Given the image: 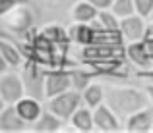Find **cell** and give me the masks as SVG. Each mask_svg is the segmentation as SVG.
<instances>
[{
  "mask_svg": "<svg viewBox=\"0 0 153 133\" xmlns=\"http://www.w3.org/2000/svg\"><path fill=\"white\" fill-rule=\"evenodd\" d=\"M70 35H72L74 41H78L82 44H89V41H91V27L89 25H76V27H72Z\"/></svg>",
  "mask_w": 153,
  "mask_h": 133,
  "instance_id": "obj_18",
  "label": "cell"
},
{
  "mask_svg": "<svg viewBox=\"0 0 153 133\" xmlns=\"http://www.w3.org/2000/svg\"><path fill=\"white\" fill-rule=\"evenodd\" d=\"M132 2H134L136 10H138V14L142 18L149 15V12L153 10V0H132Z\"/></svg>",
  "mask_w": 153,
  "mask_h": 133,
  "instance_id": "obj_22",
  "label": "cell"
},
{
  "mask_svg": "<svg viewBox=\"0 0 153 133\" xmlns=\"http://www.w3.org/2000/svg\"><path fill=\"white\" fill-rule=\"evenodd\" d=\"M91 6H97V8H108L112 4V0H87Z\"/></svg>",
  "mask_w": 153,
  "mask_h": 133,
  "instance_id": "obj_25",
  "label": "cell"
},
{
  "mask_svg": "<svg viewBox=\"0 0 153 133\" xmlns=\"http://www.w3.org/2000/svg\"><path fill=\"white\" fill-rule=\"evenodd\" d=\"M95 15H97L95 6H91L89 2H82L74 8V19H78V21L85 23V21H89V19H95Z\"/></svg>",
  "mask_w": 153,
  "mask_h": 133,
  "instance_id": "obj_16",
  "label": "cell"
},
{
  "mask_svg": "<svg viewBox=\"0 0 153 133\" xmlns=\"http://www.w3.org/2000/svg\"><path fill=\"white\" fill-rule=\"evenodd\" d=\"M10 15L6 18V25L10 27L12 31H27L31 27V23H33V14H31V10L27 6H12L10 10Z\"/></svg>",
  "mask_w": 153,
  "mask_h": 133,
  "instance_id": "obj_3",
  "label": "cell"
},
{
  "mask_svg": "<svg viewBox=\"0 0 153 133\" xmlns=\"http://www.w3.org/2000/svg\"><path fill=\"white\" fill-rule=\"evenodd\" d=\"M112 14L120 15V18H126V15L132 14L134 10V2L132 0H112Z\"/></svg>",
  "mask_w": 153,
  "mask_h": 133,
  "instance_id": "obj_19",
  "label": "cell"
},
{
  "mask_svg": "<svg viewBox=\"0 0 153 133\" xmlns=\"http://www.w3.org/2000/svg\"><path fill=\"white\" fill-rule=\"evenodd\" d=\"M16 4H18V0H0V15L8 14V10L12 6H16Z\"/></svg>",
  "mask_w": 153,
  "mask_h": 133,
  "instance_id": "obj_24",
  "label": "cell"
},
{
  "mask_svg": "<svg viewBox=\"0 0 153 133\" xmlns=\"http://www.w3.org/2000/svg\"><path fill=\"white\" fill-rule=\"evenodd\" d=\"M0 129L2 131H22V129H25V120L19 118L16 108L10 106L0 114Z\"/></svg>",
  "mask_w": 153,
  "mask_h": 133,
  "instance_id": "obj_9",
  "label": "cell"
},
{
  "mask_svg": "<svg viewBox=\"0 0 153 133\" xmlns=\"http://www.w3.org/2000/svg\"><path fill=\"white\" fill-rule=\"evenodd\" d=\"M99 21L103 23V29H118V21H116V15L114 14H99Z\"/></svg>",
  "mask_w": 153,
  "mask_h": 133,
  "instance_id": "obj_21",
  "label": "cell"
},
{
  "mask_svg": "<svg viewBox=\"0 0 153 133\" xmlns=\"http://www.w3.org/2000/svg\"><path fill=\"white\" fill-rule=\"evenodd\" d=\"M153 126V110H138L130 116L126 123L128 131H149Z\"/></svg>",
  "mask_w": 153,
  "mask_h": 133,
  "instance_id": "obj_6",
  "label": "cell"
},
{
  "mask_svg": "<svg viewBox=\"0 0 153 133\" xmlns=\"http://www.w3.org/2000/svg\"><path fill=\"white\" fill-rule=\"evenodd\" d=\"M149 95H151V98H153V85L149 87Z\"/></svg>",
  "mask_w": 153,
  "mask_h": 133,
  "instance_id": "obj_27",
  "label": "cell"
},
{
  "mask_svg": "<svg viewBox=\"0 0 153 133\" xmlns=\"http://www.w3.org/2000/svg\"><path fill=\"white\" fill-rule=\"evenodd\" d=\"M0 56H2L4 62L10 64V66H19V64H22V56H19V52L16 50L8 41H4V39H0Z\"/></svg>",
  "mask_w": 153,
  "mask_h": 133,
  "instance_id": "obj_13",
  "label": "cell"
},
{
  "mask_svg": "<svg viewBox=\"0 0 153 133\" xmlns=\"http://www.w3.org/2000/svg\"><path fill=\"white\" fill-rule=\"evenodd\" d=\"M23 95V87L16 75H6L0 79V98L6 102H18Z\"/></svg>",
  "mask_w": 153,
  "mask_h": 133,
  "instance_id": "obj_5",
  "label": "cell"
},
{
  "mask_svg": "<svg viewBox=\"0 0 153 133\" xmlns=\"http://www.w3.org/2000/svg\"><path fill=\"white\" fill-rule=\"evenodd\" d=\"M118 27L122 29L124 37L130 39V41H140L143 37V31H146L143 19L142 18H132V15H126Z\"/></svg>",
  "mask_w": 153,
  "mask_h": 133,
  "instance_id": "obj_7",
  "label": "cell"
},
{
  "mask_svg": "<svg viewBox=\"0 0 153 133\" xmlns=\"http://www.w3.org/2000/svg\"><path fill=\"white\" fill-rule=\"evenodd\" d=\"M149 15H151V18H153V10H151V12H149Z\"/></svg>",
  "mask_w": 153,
  "mask_h": 133,
  "instance_id": "obj_28",
  "label": "cell"
},
{
  "mask_svg": "<svg viewBox=\"0 0 153 133\" xmlns=\"http://www.w3.org/2000/svg\"><path fill=\"white\" fill-rule=\"evenodd\" d=\"M14 108L19 114V118L25 120V122H33V120L41 114V106H39V102L33 100V98H19Z\"/></svg>",
  "mask_w": 153,
  "mask_h": 133,
  "instance_id": "obj_11",
  "label": "cell"
},
{
  "mask_svg": "<svg viewBox=\"0 0 153 133\" xmlns=\"http://www.w3.org/2000/svg\"><path fill=\"white\" fill-rule=\"evenodd\" d=\"M91 120H93V123L97 126L99 131H118L120 129V126L116 122V118L112 116V112L105 106H99Z\"/></svg>",
  "mask_w": 153,
  "mask_h": 133,
  "instance_id": "obj_8",
  "label": "cell"
},
{
  "mask_svg": "<svg viewBox=\"0 0 153 133\" xmlns=\"http://www.w3.org/2000/svg\"><path fill=\"white\" fill-rule=\"evenodd\" d=\"M35 120H37L35 131H56L60 127L58 116H54V114H39Z\"/></svg>",
  "mask_w": 153,
  "mask_h": 133,
  "instance_id": "obj_14",
  "label": "cell"
},
{
  "mask_svg": "<svg viewBox=\"0 0 153 133\" xmlns=\"http://www.w3.org/2000/svg\"><path fill=\"white\" fill-rule=\"evenodd\" d=\"M72 123H74V127L79 129V131H89L91 127H93V120H91L89 110H85V108L78 110L74 114V118H72Z\"/></svg>",
  "mask_w": 153,
  "mask_h": 133,
  "instance_id": "obj_15",
  "label": "cell"
},
{
  "mask_svg": "<svg viewBox=\"0 0 153 133\" xmlns=\"http://www.w3.org/2000/svg\"><path fill=\"white\" fill-rule=\"evenodd\" d=\"M83 98H85V102L89 106H97L103 98V89L99 85H89L85 89V93H83Z\"/></svg>",
  "mask_w": 153,
  "mask_h": 133,
  "instance_id": "obj_20",
  "label": "cell"
},
{
  "mask_svg": "<svg viewBox=\"0 0 153 133\" xmlns=\"http://www.w3.org/2000/svg\"><path fill=\"white\" fill-rule=\"evenodd\" d=\"M41 37L54 44V43H62L64 39H66V35H64V29H62V27H58V25H49V27H45V29L41 31Z\"/></svg>",
  "mask_w": 153,
  "mask_h": 133,
  "instance_id": "obj_17",
  "label": "cell"
},
{
  "mask_svg": "<svg viewBox=\"0 0 153 133\" xmlns=\"http://www.w3.org/2000/svg\"><path fill=\"white\" fill-rule=\"evenodd\" d=\"M70 77H68L66 73H51L49 77H47V85H45V95L49 96H54L58 95V93H64L68 91V87H70Z\"/></svg>",
  "mask_w": 153,
  "mask_h": 133,
  "instance_id": "obj_10",
  "label": "cell"
},
{
  "mask_svg": "<svg viewBox=\"0 0 153 133\" xmlns=\"http://www.w3.org/2000/svg\"><path fill=\"white\" fill-rule=\"evenodd\" d=\"M147 104L146 95L136 89H114L108 93V106L118 114H134Z\"/></svg>",
  "mask_w": 153,
  "mask_h": 133,
  "instance_id": "obj_1",
  "label": "cell"
},
{
  "mask_svg": "<svg viewBox=\"0 0 153 133\" xmlns=\"http://www.w3.org/2000/svg\"><path fill=\"white\" fill-rule=\"evenodd\" d=\"M70 81H76V85L82 89L87 81H89V75H87V73H74V75L70 77Z\"/></svg>",
  "mask_w": 153,
  "mask_h": 133,
  "instance_id": "obj_23",
  "label": "cell"
},
{
  "mask_svg": "<svg viewBox=\"0 0 153 133\" xmlns=\"http://www.w3.org/2000/svg\"><path fill=\"white\" fill-rule=\"evenodd\" d=\"M4 70H6V62H4V58L0 56V73H2Z\"/></svg>",
  "mask_w": 153,
  "mask_h": 133,
  "instance_id": "obj_26",
  "label": "cell"
},
{
  "mask_svg": "<svg viewBox=\"0 0 153 133\" xmlns=\"http://www.w3.org/2000/svg\"><path fill=\"white\" fill-rule=\"evenodd\" d=\"M128 56H130V60L134 64H138L140 68H149L151 66V62H149V56H147V52H146V48H143V43H136L134 44H130V48H128Z\"/></svg>",
  "mask_w": 153,
  "mask_h": 133,
  "instance_id": "obj_12",
  "label": "cell"
},
{
  "mask_svg": "<svg viewBox=\"0 0 153 133\" xmlns=\"http://www.w3.org/2000/svg\"><path fill=\"white\" fill-rule=\"evenodd\" d=\"M51 98H52L51 100V110L58 118H68L79 104L78 93H58V95L51 96Z\"/></svg>",
  "mask_w": 153,
  "mask_h": 133,
  "instance_id": "obj_2",
  "label": "cell"
},
{
  "mask_svg": "<svg viewBox=\"0 0 153 133\" xmlns=\"http://www.w3.org/2000/svg\"><path fill=\"white\" fill-rule=\"evenodd\" d=\"M151 131H153V126H151Z\"/></svg>",
  "mask_w": 153,
  "mask_h": 133,
  "instance_id": "obj_29",
  "label": "cell"
},
{
  "mask_svg": "<svg viewBox=\"0 0 153 133\" xmlns=\"http://www.w3.org/2000/svg\"><path fill=\"white\" fill-rule=\"evenodd\" d=\"M83 56L87 60H122L124 50L122 46H101V44H91L83 48Z\"/></svg>",
  "mask_w": 153,
  "mask_h": 133,
  "instance_id": "obj_4",
  "label": "cell"
}]
</instances>
